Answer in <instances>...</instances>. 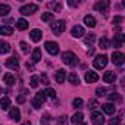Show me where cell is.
<instances>
[{"label":"cell","mask_w":125,"mask_h":125,"mask_svg":"<svg viewBox=\"0 0 125 125\" xmlns=\"http://www.w3.org/2000/svg\"><path fill=\"white\" fill-rule=\"evenodd\" d=\"M62 62L69 65V66H75L77 62H78V57L72 52H65V53H62Z\"/></svg>","instance_id":"1"},{"label":"cell","mask_w":125,"mask_h":125,"mask_svg":"<svg viewBox=\"0 0 125 125\" xmlns=\"http://www.w3.org/2000/svg\"><path fill=\"white\" fill-rule=\"evenodd\" d=\"M93 65L96 69H103L106 65H107V56L106 54H99L96 56V59L93 60Z\"/></svg>","instance_id":"2"},{"label":"cell","mask_w":125,"mask_h":125,"mask_svg":"<svg viewBox=\"0 0 125 125\" xmlns=\"http://www.w3.org/2000/svg\"><path fill=\"white\" fill-rule=\"evenodd\" d=\"M65 30H66V22H65V21H56V22L52 24V31H53L56 35L62 34Z\"/></svg>","instance_id":"3"},{"label":"cell","mask_w":125,"mask_h":125,"mask_svg":"<svg viewBox=\"0 0 125 125\" xmlns=\"http://www.w3.org/2000/svg\"><path fill=\"white\" fill-rule=\"evenodd\" d=\"M44 102H46L44 93H43V91H38V93L34 96V99H32V106H34V109H40Z\"/></svg>","instance_id":"4"},{"label":"cell","mask_w":125,"mask_h":125,"mask_svg":"<svg viewBox=\"0 0 125 125\" xmlns=\"http://www.w3.org/2000/svg\"><path fill=\"white\" fill-rule=\"evenodd\" d=\"M44 47H46L47 53H50L52 56H56V54L59 53V44L54 43V41H46Z\"/></svg>","instance_id":"5"},{"label":"cell","mask_w":125,"mask_h":125,"mask_svg":"<svg viewBox=\"0 0 125 125\" xmlns=\"http://www.w3.org/2000/svg\"><path fill=\"white\" fill-rule=\"evenodd\" d=\"M37 9H38V6L37 5H25V6H22L21 9H19V13H22V15H32L34 12H37Z\"/></svg>","instance_id":"6"},{"label":"cell","mask_w":125,"mask_h":125,"mask_svg":"<svg viewBox=\"0 0 125 125\" xmlns=\"http://www.w3.org/2000/svg\"><path fill=\"white\" fill-rule=\"evenodd\" d=\"M109 6H110V3L107 2V0H102V2L94 3V9L99 10V12H103V13H106L109 10Z\"/></svg>","instance_id":"7"},{"label":"cell","mask_w":125,"mask_h":125,"mask_svg":"<svg viewBox=\"0 0 125 125\" xmlns=\"http://www.w3.org/2000/svg\"><path fill=\"white\" fill-rule=\"evenodd\" d=\"M124 60H125V56H124L121 52H113V53H112V62H113L115 65L121 66V65L124 63Z\"/></svg>","instance_id":"8"},{"label":"cell","mask_w":125,"mask_h":125,"mask_svg":"<svg viewBox=\"0 0 125 125\" xmlns=\"http://www.w3.org/2000/svg\"><path fill=\"white\" fill-rule=\"evenodd\" d=\"M91 122L94 125H103L104 124V116L100 112H93L91 113Z\"/></svg>","instance_id":"9"},{"label":"cell","mask_w":125,"mask_h":125,"mask_svg":"<svg viewBox=\"0 0 125 125\" xmlns=\"http://www.w3.org/2000/svg\"><path fill=\"white\" fill-rule=\"evenodd\" d=\"M6 66L9 69H12V71H19V60L13 56V57H10V59L6 60Z\"/></svg>","instance_id":"10"},{"label":"cell","mask_w":125,"mask_h":125,"mask_svg":"<svg viewBox=\"0 0 125 125\" xmlns=\"http://www.w3.org/2000/svg\"><path fill=\"white\" fill-rule=\"evenodd\" d=\"M84 28L81 27V25H75L74 28H72V31H71V34H72V37H75V38H80V37H83L84 35Z\"/></svg>","instance_id":"11"},{"label":"cell","mask_w":125,"mask_h":125,"mask_svg":"<svg viewBox=\"0 0 125 125\" xmlns=\"http://www.w3.org/2000/svg\"><path fill=\"white\" fill-rule=\"evenodd\" d=\"M9 115H10V118H12L13 121H19V118H21L19 107H16V106H12V107L9 109Z\"/></svg>","instance_id":"12"},{"label":"cell","mask_w":125,"mask_h":125,"mask_svg":"<svg viewBox=\"0 0 125 125\" xmlns=\"http://www.w3.org/2000/svg\"><path fill=\"white\" fill-rule=\"evenodd\" d=\"M102 109H103V112L107 113V115H113L115 110H116L113 103H104V104H102Z\"/></svg>","instance_id":"13"},{"label":"cell","mask_w":125,"mask_h":125,"mask_svg":"<svg viewBox=\"0 0 125 125\" xmlns=\"http://www.w3.org/2000/svg\"><path fill=\"white\" fill-rule=\"evenodd\" d=\"M65 78H66V72H65L63 69H59V71L54 74V80H56V83H59V84L63 83Z\"/></svg>","instance_id":"14"},{"label":"cell","mask_w":125,"mask_h":125,"mask_svg":"<svg viewBox=\"0 0 125 125\" xmlns=\"http://www.w3.org/2000/svg\"><path fill=\"white\" fill-rule=\"evenodd\" d=\"M30 37H31V40H32L34 43H38V41L41 40V37H43V32H41L40 30H32L31 34H30Z\"/></svg>","instance_id":"15"},{"label":"cell","mask_w":125,"mask_h":125,"mask_svg":"<svg viewBox=\"0 0 125 125\" xmlns=\"http://www.w3.org/2000/svg\"><path fill=\"white\" fill-rule=\"evenodd\" d=\"M125 40V35L124 34H116V35H113V47H121V44H122V41Z\"/></svg>","instance_id":"16"},{"label":"cell","mask_w":125,"mask_h":125,"mask_svg":"<svg viewBox=\"0 0 125 125\" xmlns=\"http://www.w3.org/2000/svg\"><path fill=\"white\" fill-rule=\"evenodd\" d=\"M99 80V75L94 72V71H88L87 74H85V81L87 83H96Z\"/></svg>","instance_id":"17"},{"label":"cell","mask_w":125,"mask_h":125,"mask_svg":"<svg viewBox=\"0 0 125 125\" xmlns=\"http://www.w3.org/2000/svg\"><path fill=\"white\" fill-rule=\"evenodd\" d=\"M116 80V75L113 74V71H106L103 75V81L104 83H113Z\"/></svg>","instance_id":"18"},{"label":"cell","mask_w":125,"mask_h":125,"mask_svg":"<svg viewBox=\"0 0 125 125\" xmlns=\"http://www.w3.org/2000/svg\"><path fill=\"white\" fill-rule=\"evenodd\" d=\"M13 34V28L9 25H2L0 27V35H12Z\"/></svg>","instance_id":"19"},{"label":"cell","mask_w":125,"mask_h":125,"mask_svg":"<svg viewBox=\"0 0 125 125\" xmlns=\"http://www.w3.org/2000/svg\"><path fill=\"white\" fill-rule=\"evenodd\" d=\"M84 24H85L87 27H90V28H94V27H96V19H94V16H91V15L84 16Z\"/></svg>","instance_id":"20"},{"label":"cell","mask_w":125,"mask_h":125,"mask_svg":"<svg viewBox=\"0 0 125 125\" xmlns=\"http://www.w3.org/2000/svg\"><path fill=\"white\" fill-rule=\"evenodd\" d=\"M10 104H12V102H10V99H9V97H2V100H0V106H2V109H3V110L10 109Z\"/></svg>","instance_id":"21"},{"label":"cell","mask_w":125,"mask_h":125,"mask_svg":"<svg viewBox=\"0 0 125 125\" xmlns=\"http://www.w3.org/2000/svg\"><path fill=\"white\" fill-rule=\"evenodd\" d=\"M3 81H5V84H6V85H9V87H10V85H13V84H15V77H13L12 74H5V75H3Z\"/></svg>","instance_id":"22"},{"label":"cell","mask_w":125,"mask_h":125,"mask_svg":"<svg viewBox=\"0 0 125 125\" xmlns=\"http://www.w3.org/2000/svg\"><path fill=\"white\" fill-rule=\"evenodd\" d=\"M68 81L72 83V84H78V83H80L78 74H77V72H69V74H68Z\"/></svg>","instance_id":"23"},{"label":"cell","mask_w":125,"mask_h":125,"mask_svg":"<svg viewBox=\"0 0 125 125\" xmlns=\"http://www.w3.org/2000/svg\"><path fill=\"white\" fill-rule=\"evenodd\" d=\"M83 119H84V113H83V112H77V113L71 118V121H72L74 124H81Z\"/></svg>","instance_id":"24"},{"label":"cell","mask_w":125,"mask_h":125,"mask_svg":"<svg viewBox=\"0 0 125 125\" xmlns=\"http://www.w3.org/2000/svg\"><path fill=\"white\" fill-rule=\"evenodd\" d=\"M40 59H41V50H40V49H35V50L32 52L31 60L34 62V63H37V62H40Z\"/></svg>","instance_id":"25"},{"label":"cell","mask_w":125,"mask_h":125,"mask_svg":"<svg viewBox=\"0 0 125 125\" xmlns=\"http://www.w3.org/2000/svg\"><path fill=\"white\" fill-rule=\"evenodd\" d=\"M10 52V46L6 43V41H0V53L2 54H6Z\"/></svg>","instance_id":"26"},{"label":"cell","mask_w":125,"mask_h":125,"mask_svg":"<svg viewBox=\"0 0 125 125\" xmlns=\"http://www.w3.org/2000/svg\"><path fill=\"white\" fill-rule=\"evenodd\" d=\"M9 12H10V6L9 5H5V3L0 5V16H6Z\"/></svg>","instance_id":"27"},{"label":"cell","mask_w":125,"mask_h":125,"mask_svg":"<svg viewBox=\"0 0 125 125\" xmlns=\"http://www.w3.org/2000/svg\"><path fill=\"white\" fill-rule=\"evenodd\" d=\"M16 28H18L19 31H24V30L28 28V22H27L25 19H19V21L16 22Z\"/></svg>","instance_id":"28"},{"label":"cell","mask_w":125,"mask_h":125,"mask_svg":"<svg viewBox=\"0 0 125 125\" xmlns=\"http://www.w3.org/2000/svg\"><path fill=\"white\" fill-rule=\"evenodd\" d=\"M53 16H54V15H53L52 12H46V13L41 15V21H43V22H49V21L53 19Z\"/></svg>","instance_id":"29"},{"label":"cell","mask_w":125,"mask_h":125,"mask_svg":"<svg viewBox=\"0 0 125 125\" xmlns=\"http://www.w3.org/2000/svg\"><path fill=\"white\" fill-rule=\"evenodd\" d=\"M38 84H40V83H38V77H37V75H32V77H31V81H30V85H31L32 88H37Z\"/></svg>","instance_id":"30"},{"label":"cell","mask_w":125,"mask_h":125,"mask_svg":"<svg viewBox=\"0 0 125 125\" xmlns=\"http://www.w3.org/2000/svg\"><path fill=\"white\" fill-rule=\"evenodd\" d=\"M43 93H44V96H46V97H52V99H54V97H56V91H54L53 88H47V90H44Z\"/></svg>","instance_id":"31"},{"label":"cell","mask_w":125,"mask_h":125,"mask_svg":"<svg viewBox=\"0 0 125 125\" xmlns=\"http://www.w3.org/2000/svg\"><path fill=\"white\" fill-rule=\"evenodd\" d=\"M83 99H74V102H72V107H75V109H80V107H83Z\"/></svg>","instance_id":"32"},{"label":"cell","mask_w":125,"mask_h":125,"mask_svg":"<svg viewBox=\"0 0 125 125\" xmlns=\"http://www.w3.org/2000/svg\"><path fill=\"white\" fill-rule=\"evenodd\" d=\"M99 46L102 47V49H109V40L107 38H100V41H99Z\"/></svg>","instance_id":"33"},{"label":"cell","mask_w":125,"mask_h":125,"mask_svg":"<svg viewBox=\"0 0 125 125\" xmlns=\"http://www.w3.org/2000/svg\"><path fill=\"white\" fill-rule=\"evenodd\" d=\"M94 40H96V35H94V34H90V35H87V37L84 38V43H85V44H93Z\"/></svg>","instance_id":"34"},{"label":"cell","mask_w":125,"mask_h":125,"mask_svg":"<svg viewBox=\"0 0 125 125\" xmlns=\"http://www.w3.org/2000/svg\"><path fill=\"white\" fill-rule=\"evenodd\" d=\"M19 47H21L22 53H30V46H28L25 41H21V43H19Z\"/></svg>","instance_id":"35"},{"label":"cell","mask_w":125,"mask_h":125,"mask_svg":"<svg viewBox=\"0 0 125 125\" xmlns=\"http://www.w3.org/2000/svg\"><path fill=\"white\" fill-rule=\"evenodd\" d=\"M119 124H121V116H116V118H112L107 125H119Z\"/></svg>","instance_id":"36"},{"label":"cell","mask_w":125,"mask_h":125,"mask_svg":"<svg viewBox=\"0 0 125 125\" xmlns=\"http://www.w3.org/2000/svg\"><path fill=\"white\" fill-rule=\"evenodd\" d=\"M59 124H60V125H68V124H69V121H68V116L62 115V116L59 118Z\"/></svg>","instance_id":"37"},{"label":"cell","mask_w":125,"mask_h":125,"mask_svg":"<svg viewBox=\"0 0 125 125\" xmlns=\"http://www.w3.org/2000/svg\"><path fill=\"white\" fill-rule=\"evenodd\" d=\"M109 100H110V102H115V100H121V96H119L118 93H112V94H109Z\"/></svg>","instance_id":"38"},{"label":"cell","mask_w":125,"mask_h":125,"mask_svg":"<svg viewBox=\"0 0 125 125\" xmlns=\"http://www.w3.org/2000/svg\"><path fill=\"white\" fill-rule=\"evenodd\" d=\"M96 93H97V96H99V97H102V96H104V94H106V88H104V87H99V88L96 90Z\"/></svg>","instance_id":"39"},{"label":"cell","mask_w":125,"mask_h":125,"mask_svg":"<svg viewBox=\"0 0 125 125\" xmlns=\"http://www.w3.org/2000/svg\"><path fill=\"white\" fill-rule=\"evenodd\" d=\"M97 106H99L97 100H90V102H88V106H87V107H88V109H96Z\"/></svg>","instance_id":"40"},{"label":"cell","mask_w":125,"mask_h":125,"mask_svg":"<svg viewBox=\"0 0 125 125\" xmlns=\"http://www.w3.org/2000/svg\"><path fill=\"white\" fill-rule=\"evenodd\" d=\"M122 16H113V19H112V24H115V25H119L121 22H122Z\"/></svg>","instance_id":"41"},{"label":"cell","mask_w":125,"mask_h":125,"mask_svg":"<svg viewBox=\"0 0 125 125\" xmlns=\"http://www.w3.org/2000/svg\"><path fill=\"white\" fill-rule=\"evenodd\" d=\"M49 124H50V116L46 115V116L41 119V125H49Z\"/></svg>","instance_id":"42"},{"label":"cell","mask_w":125,"mask_h":125,"mask_svg":"<svg viewBox=\"0 0 125 125\" xmlns=\"http://www.w3.org/2000/svg\"><path fill=\"white\" fill-rule=\"evenodd\" d=\"M24 102H25V97H24V96H18V97H16V103H18V104H22Z\"/></svg>","instance_id":"43"},{"label":"cell","mask_w":125,"mask_h":125,"mask_svg":"<svg viewBox=\"0 0 125 125\" xmlns=\"http://www.w3.org/2000/svg\"><path fill=\"white\" fill-rule=\"evenodd\" d=\"M41 81H43V84H46V85L49 84V78H47V75H46V74H43V75H41Z\"/></svg>","instance_id":"44"},{"label":"cell","mask_w":125,"mask_h":125,"mask_svg":"<svg viewBox=\"0 0 125 125\" xmlns=\"http://www.w3.org/2000/svg\"><path fill=\"white\" fill-rule=\"evenodd\" d=\"M68 5H69V6H78V5H80V2H75V0H69Z\"/></svg>","instance_id":"45"},{"label":"cell","mask_w":125,"mask_h":125,"mask_svg":"<svg viewBox=\"0 0 125 125\" xmlns=\"http://www.w3.org/2000/svg\"><path fill=\"white\" fill-rule=\"evenodd\" d=\"M60 9H62V3H56V6H54V12H60Z\"/></svg>","instance_id":"46"},{"label":"cell","mask_w":125,"mask_h":125,"mask_svg":"<svg viewBox=\"0 0 125 125\" xmlns=\"http://www.w3.org/2000/svg\"><path fill=\"white\" fill-rule=\"evenodd\" d=\"M87 53H88V54H93V53H94V49H90V50H88Z\"/></svg>","instance_id":"47"},{"label":"cell","mask_w":125,"mask_h":125,"mask_svg":"<svg viewBox=\"0 0 125 125\" xmlns=\"http://www.w3.org/2000/svg\"><path fill=\"white\" fill-rule=\"evenodd\" d=\"M22 125H31V122H30V121H27V122H24Z\"/></svg>","instance_id":"48"},{"label":"cell","mask_w":125,"mask_h":125,"mask_svg":"<svg viewBox=\"0 0 125 125\" xmlns=\"http://www.w3.org/2000/svg\"><path fill=\"white\" fill-rule=\"evenodd\" d=\"M77 125H85V124H77Z\"/></svg>","instance_id":"49"},{"label":"cell","mask_w":125,"mask_h":125,"mask_svg":"<svg viewBox=\"0 0 125 125\" xmlns=\"http://www.w3.org/2000/svg\"><path fill=\"white\" fill-rule=\"evenodd\" d=\"M0 94H2V87H0Z\"/></svg>","instance_id":"50"}]
</instances>
